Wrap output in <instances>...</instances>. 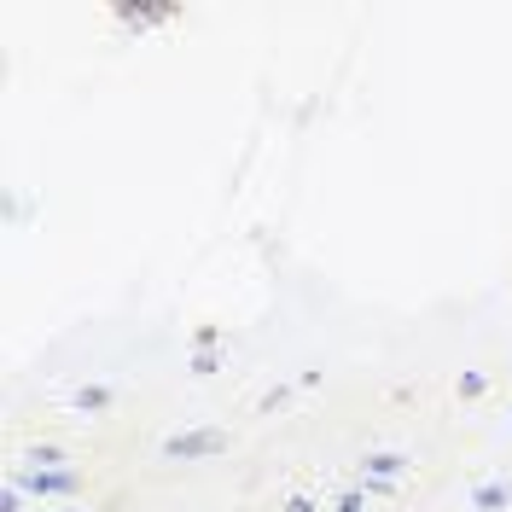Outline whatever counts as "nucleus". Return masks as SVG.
<instances>
[{
    "mask_svg": "<svg viewBox=\"0 0 512 512\" xmlns=\"http://www.w3.org/2000/svg\"><path fill=\"white\" fill-rule=\"evenodd\" d=\"M222 448H227V437L210 431V425H204V431H175V437H163V454H169V460H210V454H222Z\"/></svg>",
    "mask_w": 512,
    "mask_h": 512,
    "instance_id": "nucleus-1",
    "label": "nucleus"
},
{
    "mask_svg": "<svg viewBox=\"0 0 512 512\" xmlns=\"http://www.w3.org/2000/svg\"><path fill=\"white\" fill-rule=\"evenodd\" d=\"M76 408H82V414H99V408H111V390H105V384H88V390L76 396Z\"/></svg>",
    "mask_w": 512,
    "mask_h": 512,
    "instance_id": "nucleus-7",
    "label": "nucleus"
},
{
    "mask_svg": "<svg viewBox=\"0 0 512 512\" xmlns=\"http://www.w3.org/2000/svg\"><path fill=\"white\" fill-rule=\"evenodd\" d=\"M472 507H478V512H501V507H507V483H478Z\"/></svg>",
    "mask_w": 512,
    "mask_h": 512,
    "instance_id": "nucleus-6",
    "label": "nucleus"
},
{
    "mask_svg": "<svg viewBox=\"0 0 512 512\" xmlns=\"http://www.w3.org/2000/svg\"><path fill=\"white\" fill-rule=\"evenodd\" d=\"M361 466H367V478H373V483H390L396 472H402V466H408V460H402L396 448H379V454H367Z\"/></svg>",
    "mask_w": 512,
    "mask_h": 512,
    "instance_id": "nucleus-4",
    "label": "nucleus"
},
{
    "mask_svg": "<svg viewBox=\"0 0 512 512\" xmlns=\"http://www.w3.org/2000/svg\"><path fill=\"white\" fill-rule=\"evenodd\" d=\"M30 472H64V448L35 443V448H30Z\"/></svg>",
    "mask_w": 512,
    "mask_h": 512,
    "instance_id": "nucleus-5",
    "label": "nucleus"
},
{
    "mask_svg": "<svg viewBox=\"0 0 512 512\" xmlns=\"http://www.w3.org/2000/svg\"><path fill=\"white\" fill-rule=\"evenodd\" d=\"M163 18H175V6H117V24H128V30H146Z\"/></svg>",
    "mask_w": 512,
    "mask_h": 512,
    "instance_id": "nucleus-3",
    "label": "nucleus"
},
{
    "mask_svg": "<svg viewBox=\"0 0 512 512\" xmlns=\"http://www.w3.org/2000/svg\"><path fill=\"white\" fill-rule=\"evenodd\" d=\"M0 512H24V489H18V483L0 489Z\"/></svg>",
    "mask_w": 512,
    "mask_h": 512,
    "instance_id": "nucleus-8",
    "label": "nucleus"
},
{
    "mask_svg": "<svg viewBox=\"0 0 512 512\" xmlns=\"http://www.w3.org/2000/svg\"><path fill=\"white\" fill-rule=\"evenodd\" d=\"M216 367H222V361H216V350H198V355H192V373H216Z\"/></svg>",
    "mask_w": 512,
    "mask_h": 512,
    "instance_id": "nucleus-10",
    "label": "nucleus"
},
{
    "mask_svg": "<svg viewBox=\"0 0 512 512\" xmlns=\"http://www.w3.org/2000/svg\"><path fill=\"white\" fill-rule=\"evenodd\" d=\"M460 396H483V373H466L460 379Z\"/></svg>",
    "mask_w": 512,
    "mask_h": 512,
    "instance_id": "nucleus-11",
    "label": "nucleus"
},
{
    "mask_svg": "<svg viewBox=\"0 0 512 512\" xmlns=\"http://www.w3.org/2000/svg\"><path fill=\"white\" fill-rule=\"evenodd\" d=\"M367 507V495H361V489H344V495H338V512H361Z\"/></svg>",
    "mask_w": 512,
    "mask_h": 512,
    "instance_id": "nucleus-9",
    "label": "nucleus"
},
{
    "mask_svg": "<svg viewBox=\"0 0 512 512\" xmlns=\"http://www.w3.org/2000/svg\"><path fill=\"white\" fill-rule=\"evenodd\" d=\"M286 512H315V501H309V495H291V501H286Z\"/></svg>",
    "mask_w": 512,
    "mask_h": 512,
    "instance_id": "nucleus-12",
    "label": "nucleus"
},
{
    "mask_svg": "<svg viewBox=\"0 0 512 512\" xmlns=\"http://www.w3.org/2000/svg\"><path fill=\"white\" fill-rule=\"evenodd\" d=\"M24 489L41 495V501H64V495H76L82 483H76V472H24Z\"/></svg>",
    "mask_w": 512,
    "mask_h": 512,
    "instance_id": "nucleus-2",
    "label": "nucleus"
}]
</instances>
